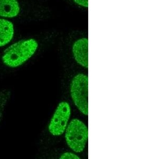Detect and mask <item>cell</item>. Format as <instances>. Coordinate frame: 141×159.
<instances>
[{
	"label": "cell",
	"mask_w": 141,
	"mask_h": 159,
	"mask_svg": "<svg viewBox=\"0 0 141 159\" xmlns=\"http://www.w3.org/2000/svg\"><path fill=\"white\" fill-rule=\"evenodd\" d=\"M38 47V43L32 38L16 42L4 50L2 56V62L7 67H19L35 54Z\"/></svg>",
	"instance_id": "cell-1"
},
{
	"label": "cell",
	"mask_w": 141,
	"mask_h": 159,
	"mask_svg": "<svg viewBox=\"0 0 141 159\" xmlns=\"http://www.w3.org/2000/svg\"><path fill=\"white\" fill-rule=\"evenodd\" d=\"M66 129L65 139L68 146L76 153L83 152L88 139L86 125L79 119H74Z\"/></svg>",
	"instance_id": "cell-2"
},
{
	"label": "cell",
	"mask_w": 141,
	"mask_h": 159,
	"mask_svg": "<svg viewBox=\"0 0 141 159\" xmlns=\"http://www.w3.org/2000/svg\"><path fill=\"white\" fill-rule=\"evenodd\" d=\"M70 93L75 105L80 111L88 114V78L83 74H78L72 79Z\"/></svg>",
	"instance_id": "cell-3"
},
{
	"label": "cell",
	"mask_w": 141,
	"mask_h": 159,
	"mask_svg": "<svg viewBox=\"0 0 141 159\" xmlns=\"http://www.w3.org/2000/svg\"><path fill=\"white\" fill-rule=\"evenodd\" d=\"M70 115L71 108L69 103L65 101L60 102L49 124L48 129L51 134L57 136L63 134L67 128Z\"/></svg>",
	"instance_id": "cell-4"
},
{
	"label": "cell",
	"mask_w": 141,
	"mask_h": 159,
	"mask_svg": "<svg viewBox=\"0 0 141 159\" xmlns=\"http://www.w3.org/2000/svg\"><path fill=\"white\" fill-rule=\"evenodd\" d=\"M72 52L77 63L87 69L88 67V40L82 38L77 40L72 47Z\"/></svg>",
	"instance_id": "cell-5"
},
{
	"label": "cell",
	"mask_w": 141,
	"mask_h": 159,
	"mask_svg": "<svg viewBox=\"0 0 141 159\" xmlns=\"http://www.w3.org/2000/svg\"><path fill=\"white\" fill-rule=\"evenodd\" d=\"M20 12V4L17 0H0V17L15 18Z\"/></svg>",
	"instance_id": "cell-6"
},
{
	"label": "cell",
	"mask_w": 141,
	"mask_h": 159,
	"mask_svg": "<svg viewBox=\"0 0 141 159\" xmlns=\"http://www.w3.org/2000/svg\"><path fill=\"white\" fill-rule=\"evenodd\" d=\"M15 34L13 24L9 20L0 18V47L6 45L12 40Z\"/></svg>",
	"instance_id": "cell-7"
},
{
	"label": "cell",
	"mask_w": 141,
	"mask_h": 159,
	"mask_svg": "<svg viewBox=\"0 0 141 159\" xmlns=\"http://www.w3.org/2000/svg\"><path fill=\"white\" fill-rule=\"evenodd\" d=\"M11 92L9 90H5L0 91V121L3 117L4 109L10 98Z\"/></svg>",
	"instance_id": "cell-8"
},
{
	"label": "cell",
	"mask_w": 141,
	"mask_h": 159,
	"mask_svg": "<svg viewBox=\"0 0 141 159\" xmlns=\"http://www.w3.org/2000/svg\"><path fill=\"white\" fill-rule=\"evenodd\" d=\"M60 159H79L80 157L75 154L70 152H66L62 154L60 157Z\"/></svg>",
	"instance_id": "cell-9"
},
{
	"label": "cell",
	"mask_w": 141,
	"mask_h": 159,
	"mask_svg": "<svg viewBox=\"0 0 141 159\" xmlns=\"http://www.w3.org/2000/svg\"><path fill=\"white\" fill-rule=\"evenodd\" d=\"M75 3L84 7H88V0H73Z\"/></svg>",
	"instance_id": "cell-10"
}]
</instances>
